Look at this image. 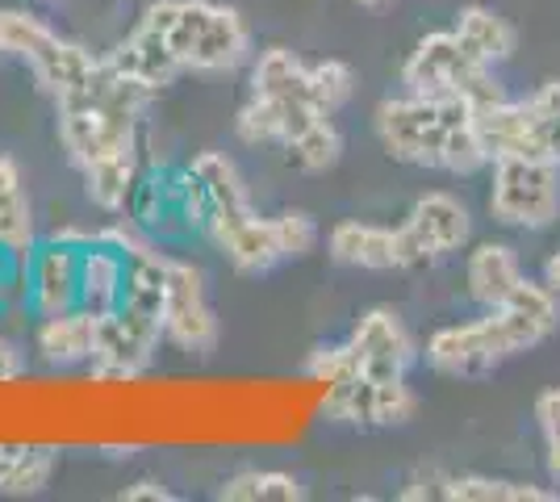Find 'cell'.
Wrapping results in <instances>:
<instances>
[{
  "label": "cell",
  "instance_id": "cell-1",
  "mask_svg": "<svg viewBox=\"0 0 560 502\" xmlns=\"http://www.w3.org/2000/svg\"><path fill=\"white\" fill-rule=\"evenodd\" d=\"M142 22L164 34L180 72L222 75L252 59V30L243 13L213 0H155Z\"/></svg>",
  "mask_w": 560,
  "mask_h": 502
},
{
  "label": "cell",
  "instance_id": "cell-2",
  "mask_svg": "<svg viewBox=\"0 0 560 502\" xmlns=\"http://www.w3.org/2000/svg\"><path fill=\"white\" fill-rule=\"evenodd\" d=\"M401 84L419 96H456L472 109H486L493 101H506L493 63L477 59L456 30H431L401 63Z\"/></svg>",
  "mask_w": 560,
  "mask_h": 502
},
{
  "label": "cell",
  "instance_id": "cell-3",
  "mask_svg": "<svg viewBox=\"0 0 560 502\" xmlns=\"http://www.w3.org/2000/svg\"><path fill=\"white\" fill-rule=\"evenodd\" d=\"M468 118H472V105L456 101V96L406 93L381 101L373 126L389 160L415 167H440L447 135Z\"/></svg>",
  "mask_w": 560,
  "mask_h": 502
},
{
  "label": "cell",
  "instance_id": "cell-4",
  "mask_svg": "<svg viewBox=\"0 0 560 502\" xmlns=\"http://www.w3.org/2000/svg\"><path fill=\"white\" fill-rule=\"evenodd\" d=\"M490 214L502 226L544 231L560 218L557 160H498L490 185Z\"/></svg>",
  "mask_w": 560,
  "mask_h": 502
},
{
  "label": "cell",
  "instance_id": "cell-5",
  "mask_svg": "<svg viewBox=\"0 0 560 502\" xmlns=\"http://www.w3.org/2000/svg\"><path fill=\"white\" fill-rule=\"evenodd\" d=\"M164 343L180 348L188 357H210L218 348V318L206 293V272L176 256H167Z\"/></svg>",
  "mask_w": 560,
  "mask_h": 502
},
{
  "label": "cell",
  "instance_id": "cell-6",
  "mask_svg": "<svg viewBox=\"0 0 560 502\" xmlns=\"http://www.w3.org/2000/svg\"><path fill=\"white\" fill-rule=\"evenodd\" d=\"M164 343V327L139 318V314L117 306L109 318H96V357L93 377L96 382H130L155 364V352Z\"/></svg>",
  "mask_w": 560,
  "mask_h": 502
},
{
  "label": "cell",
  "instance_id": "cell-7",
  "mask_svg": "<svg viewBox=\"0 0 560 502\" xmlns=\"http://www.w3.org/2000/svg\"><path fill=\"white\" fill-rule=\"evenodd\" d=\"M80 243L50 235L25 256V302L38 318L75 311L80 297Z\"/></svg>",
  "mask_w": 560,
  "mask_h": 502
},
{
  "label": "cell",
  "instance_id": "cell-8",
  "mask_svg": "<svg viewBox=\"0 0 560 502\" xmlns=\"http://www.w3.org/2000/svg\"><path fill=\"white\" fill-rule=\"evenodd\" d=\"M472 121H477V135L486 143L490 164H498V160H552L532 96L527 101L506 96V101H493L486 109H472Z\"/></svg>",
  "mask_w": 560,
  "mask_h": 502
},
{
  "label": "cell",
  "instance_id": "cell-9",
  "mask_svg": "<svg viewBox=\"0 0 560 502\" xmlns=\"http://www.w3.org/2000/svg\"><path fill=\"white\" fill-rule=\"evenodd\" d=\"M348 343L355 348L360 373L373 377V382L406 377L410 364L419 360V348H415V339L406 331V323L389 306H373L369 314H360V323H355Z\"/></svg>",
  "mask_w": 560,
  "mask_h": 502
},
{
  "label": "cell",
  "instance_id": "cell-10",
  "mask_svg": "<svg viewBox=\"0 0 560 502\" xmlns=\"http://www.w3.org/2000/svg\"><path fill=\"white\" fill-rule=\"evenodd\" d=\"M502 360H511L502 352L498 335H493L490 318H472V323H452L427 339V364L435 373L447 377H486L490 369H498Z\"/></svg>",
  "mask_w": 560,
  "mask_h": 502
},
{
  "label": "cell",
  "instance_id": "cell-11",
  "mask_svg": "<svg viewBox=\"0 0 560 502\" xmlns=\"http://www.w3.org/2000/svg\"><path fill=\"white\" fill-rule=\"evenodd\" d=\"M314 118H323V109H314L305 101H272V96L252 93L234 118V135L247 147H284Z\"/></svg>",
  "mask_w": 560,
  "mask_h": 502
},
{
  "label": "cell",
  "instance_id": "cell-12",
  "mask_svg": "<svg viewBox=\"0 0 560 502\" xmlns=\"http://www.w3.org/2000/svg\"><path fill=\"white\" fill-rule=\"evenodd\" d=\"M121 289H126V252H117L109 243H93L80 252V297L75 306L93 318H109L121 306Z\"/></svg>",
  "mask_w": 560,
  "mask_h": 502
},
{
  "label": "cell",
  "instance_id": "cell-13",
  "mask_svg": "<svg viewBox=\"0 0 560 502\" xmlns=\"http://www.w3.org/2000/svg\"><path fill=\"white\" fill-rule=\"evenodd\" d=\"M192 172H197V180L206 185V197H210V222H206V235H213L218 226H231L238 218L256 214V206H252V192L243 185V176H238V167L234 160H226L222 151H201V155H192Z\"/></svg>",
  "mask_w": 560,
  "mask_h": 502
},
{
  "label": "cell",
  "instance_id": "cell-14",
  "mask_svg": "<svg viewBox=\"0 0 560 502\" xmlns=\"http://www.w3.org/2000/svg\"><path fill=\"white\" fill-rule=\"evenodd\" d=\"M406 222L422 235V243L435 252V256H452L460 252L468 240H472V218H468V206L452 192L435 189L422 192L419 201L410 206Z\"/></svg>",
  "mask_w": 560,
  "mask_h": 502
},
{
  "label": "cell",
  "instance_id": "cell-15",
  "mask_svg": "<svg viewBox=\"0 0 560 502\" xmlns=\"http://www.w3.org/2000/svg\"><path fill=\"white\" fill-rule=\"evenodd\" d=\"M34 352L55 364V369H75V364H93L96 357V318L80 306L63 314L38 318L34 331Z\"/></svg>",
  "mask_w": 560,
  "mask_h": 502
},
{
  "label": "cell",
  "instance_id": "cell-16",
  "mask_svg": "<svg viewBox=\"0 0 560 502\" xmlns=\"http://www.w3.org/2000/svg\"><path fill=\"white\" fill-rule=\"evenodd\" d=\"M84 176V197L93 201L101 214H130L135 206V192H139L142 167H139V151H117V155H105V160H93V164L80 167Z\"/></svg>",
  "mask_w": 560,
  "mask_h": 502
},
{
  "label": "cell",
  "instance_id": "cell-17",
  "mask_svg": "<svg viewBox=\"0 0 560 502\" xmlns=\"http://www.w3.org/2000/svg\"><path fill=\"white\" fill-rule=\"evenodd\" d=\"M96 68H101V55H93V50L80 47V43H71L63 34H55L47 47L30 59L34 80H38L55 101L80 93V89L93 80Z\"/></svg>",
  "mask_w": 560,
  "mask_h": 502
},
{
  "label": "cell",
  "instance_id": "cell-18",
  "mask_svg": "<svg viewBox=\"0 0 560 502\" xmlns=\"http://www.w3.org/2000/svg\"><path fill=\"white\" fill-rule=\"evenodd\" d=\"M518 281H523V264L514 256V247H506V243H481L477 252H468L465 285H468V297L481 311L502 306Z\"/></svg>",
  "mask_w": 560,
  "mask_h": 502
},
{
  "label": "cell",
  "instance_id": "cell-19",
  "mask_svg": "<svg viewBox=\"0 0 560 502\" xmlns=\"http://www.w3.org/2000/svg\"><path fill=\"white\" fill-rule=\"evenodd\" d=\"M105 59L114 63L117 72H126V75H135V80H142V84H151L155 93H160V89H167V84L180 75V63L172 59L164 34H160L155 25H147V22L135 25V34H130L126 43H117Z\"/></svg>",
  "mask_w": 560,
  "mask_h": 502
},
{
  "label": "cell",
  "instance_id": "cell-20",
  "mask_svg": "<svg viewBox=\"0 0 560 502\" xmlns=\"http://www.w3.org/2000/svg\"><path fill=\"white\" fill-rule=\"evenodd\" d=\"M210 240L238 272H252V277H256V272H268V268L280 264L272 218L247 214V218H238V222H231V226H218Z\"/></svg>",
  "mask_w": 560,
  "mask_h": 502
},
{
  "label": "cell",
  "instance_id": "cell-21",
  "mask_svg": "<svg viewBox=\"0 0 560 502\" xmlns=\"http://www.w3.org/2000/svg\"><path fill=\"white\" fill-rule=\"evenodd\" d=\"M330 260L348 264V268H369V272H389L397 268L394 252V226H376V222H339L330 231Z\"/></svg>",
  "mask_w": 560,
  "mask_h": 502
},
{
  "label": "cell",
  "instance_id": "cell-22",
  "mask_svg": "<svg viewBox=\"0 0 560 502\" xmlns=\"http://www.w3.org/2000/svg\"><path fill=\"white\" fill-rule=\"evenodd\" d=\"M0 243L13 252H25V256L38 243L30 192H25V172L13 155H0Z\"/></svg>",
  "mask_w": 560,
  "mask_h": 502
},
{
  "label": "cell",
  "instance_id": "cell-23",
  "mask_svg": "<svg viewBox=\"0 0 560 502\" xmlns=\"http://www.w3.org/2000/svg\"><path fill=\"white\" fill-rule=\"evenodd\" d=\"M252 93L272 96V101H305V105H314V96H310V63L298 59L289 47L259 50L256 63H252Z\"/></svg>",
  "mask_w": 560,
  "mask_h": 502
},
{
  "label": "cell",
  "instance_id": "cell-24",
  "mask_svg": "<svg viewBox=\"0 0 560 502\" xmlns=\"http://www.w3.org/2000/svg\"><path fill=\"white\" fill-rule=\"evenodd\" d=\"M460 38H465V47L477 55V59H486V63H506L518 47V34H514V25L490 9V4H465L460 9V17L452 25Z\"/></svg>",
  "mask_w": 560,
  "mask_h": 502
},
{
  "label": "cell",
  "instance_id": "cell-25",
  "mask_svg": "<svg viewBox=\"0 0 560 502\" xmlns=\"http://www.w3.org/2000/svg\"><path fill=\"white\" fill-rule=\"evenodd\" d=\"M280 151H284L289 164L302 167V172H327V167H335L339 155H343V135H339L335 118L323 114V118L310 121L305 130H298Z\"/></svg>",
  "mask_w": 560,
  "mask_h": 502
},
{
  "label": "cell",
  "instance_id": "cell-26",
  "mask_svg": "<svg viewBox=\"0 0 560 502\" xmlns=\"http://www.w3.org/2000/svg\"><path fill=\"white\" fill-rule=\"evenodd\" d=\"M447 502H557V490H544L532 481H506V478H481V474H465V478H447L444 486Z\"/></svg>",
  "mask_w": 560,
  "mask_h": 502
},
{
  "label": "cell",
  "instance_id": "cell-27",
  "mask_svg": "<svg viewBox=\"0 0 560 502\" xmlns=\"http://www.w3.org/2000/svg\"><path fill=\"white\" fill-rule=\"evenodd\" d=\"M222 502H302V481L284 469H243L234 478L222 481L218 490Z\"/></svg>",
  "mask_w": 560,
  "mask_h": 502
},
{
  "label": "cell",
  "instance_id": "cell-28",
  "mask_svg": "<svg viewBox=\"0 0 560 502\" xmlns=\"http://www.w3.org/2000/svg\"><path fill=\"white\" fill-rule=\"evenodd\" d=\"M55 465H59V456L50 453V448H9L4 469H0V494L4 499L43 494L50 478H55Z\"/></svg>",
  "mask_w": 560,
  "mask_h": 502
},
{
  "label": "cell",
  "instance_id": "cell-29",
  "mask_svg": "<svg viewBox=\"0 0 560 502\" xmlns=\"http://www.w3.org/2000/svg\"><path fill=\"white\" fill-rule=\"evenodd\" d=\"M50 38H55V30H50L43 17H34V13H25V9L0 4V55L30 63L38 50L47 47Z\"/></svg>",
  "mask_w": 560,
  "mask_h": 502
},
{
  "label": "cell",
  "instance_id": "cell-30",
  "mask_svg": "<svg viewBox=\"0 0 560 502\" xmlns=\"http://www.w3.org/2000/svg\"><path fill=\"white\" fill-rule=\"evenodd\" d=\"M351 93H355V72H351L343 59H318V63H310V96H314V105L323 114L335 118L351 101Z\"/></svg>",
  "mask_w": 560,
  "mask_h": 502
},
{
  "label": "cell",
  "instance_id": "cell-31",
  "mask_svg": "<svg viewBox=\"0 0 560 502\" xmlns=\"http://www.w3.org/2000/svg\"><path fill=\"white\" fill-rule=\"evenodd\" d=\"M419 410V398L415 389L406 385V377H394V382H373V415H369V428H401L410 423Z\"/></svg>",
  "mask_w": 560,
  "mask_h": 502
},
{
  "label": "cell",
  "instance_id": "cell-32",
  "mask_svg": "<svg viewBox=\"0 0 560 502\" xmlns=\"http://www.w3.org/2000/svg\"><path fill=\"white\" fill-rule=\"evenodd\" d=\"M272 231H277V247L280 260H302L318 247V222L305 214V210H284V214L272 218Z\"/></svg>",
  "mask_w": 560,
  "mask_h": 502
},
{
  "label": "cell",
  "instance_id": "cell-33",
  "mask_svg": "<svg viewBox=\"0 0 560 502\" xmlns=\"http://www.w3.org/2000/svg\"><path fill=\"white\" fill-rule=\"evenodd\" d=\"M305 373L314 377L318 385H335V382H348L360 373V360H355V348L351 343H330V348H318L310 364H305Z\"/></svg>",
  "mask_w": 560,
  "mask_h": 502
},
{
  "label": "cell",
  "instance_id": "cell-34",
  "mask_svg": "<svg viewBox=\"0 0 560 502\" xmlns=\"http://www.w3.org/2000/svg\"><path fill=\"white\" fill-rule=\"evenodd\" d=\"M536 419L544 431V453H548V478L560 486V389H544L536 398Z\"/></svg>",
  "mask_w": 560,
  "mask_h": 502
},
{
  "label": "cell",
  "instance_id": "cell-35",
  "mask_svg": "<svg viewBox=\"0 0 560 502\" xmlns=\"http://www.w3.org/2000/svg\"><path fill=\"white\" fill-rule=\"evenodd\" d=\"M532 105H536L539 121H544V135H548V151H552V160L560 164V80H548L536 96H532Z\"/></svg>",
  "mask_w": 560,
  "mask_h": 502
},
{
  "label": "cell",
  "instance_id": "cell-36",
  "mask_svg": "<svg viewBox=\"0 0 560 502\" xmlns=\"http://www.w3.org/2000/svg\"><path fill=\"white\" fill-rule=\"evenodd\" d=\"M394 252H397V268H427V264L440 260V256L422 243V235L410 226V222L394 226Z\"/></svg>",
  "mask_w": 560,
  "mask_h": 502
},
{
  "label": "cell",
  "instance_id": "cell-37",
  "mask_svg": "<svg viewBox=\"0 0 560 502\" xmlns=\"http://www.w3.org/2000/svg\"><path fill=\"white\" fill-rule=\"evenodd\" d=\"M25 293V252H13L0 243V311Z\"/></svg>",
  "mask_w": 560,
  "mask_h": 502
},
{
  "label": "cell",
  "instance_id": "cell-38",
  "mask_svg": "<svg viewBox=\"0 0 560 502\" xmlns=\"http://www.w3.org/2000/svg\"><path fill=\"white\" fill-rule=\"evenodd\" d=\"M117 499H121V502H176V494L167 490L164 481L142 478V481H135V486H126Z\"/></svg>",
  "mask_w": 560,
  "mask_h": 502
},
{
  "label": "cell",
  "instance_id": "cell-39",
  "mask_svg": "<svg viewBox=\"0 0 560 502\" xmlns=\"http://www.w3.org/2000/svg\"><path fill=\"white\" fill-rule=\"evenodd\" d=\"M22 373H25V360H22V352H18V343L0 335V385L18 382Z\"/></svg>",
  "mask_w": 560,
  "mask_h": 502
},
{
  "label": "cell",
  "instance_id": "cell-40",
  "mask_svg": "<svg viewBox=\"0 0 560 502\" xmlns=\"http://www.w3.org/2000/svg\"><path fill=\"white\" fill-rule=\"evenodd\" d=\"M544 285L557 289V293H560V252L548 264H544Z\"/></svg>",
  "mask_w": 560,
  "mask_h": 502
},
{
  "label": "cell",
  "instance_id": "cell-41",
  "mask_svg": "<svg viewBox=\"0 0 560 502\" xmlns=\"http://www.w3.org/2000/svg\"><path fill=\"white\" fill-rule=\"evenodd\" d=\"M360 9H385V4H394V0H355Z\"/></svg>",
  "mask_w": 560,
  "mask_h": 502
},
{
  "label": "cell",
  "instance_id": "cell-42",
  "mask_svg": "<svg viewBox=\"0 0 560 502\" xmlns=\"http://www.w3.org/2000/svg\"><path fill=\"white\" fill-rule=\"evenodd\" d=\"M4 456H9V448H0V469H4Z\"/></svg>",
  "mask_w": 560,
  "mask_h": 502
},
{
  "label": "cell",
  "instance_id": "cell-43",
  "mask_svg": "<svg viewBox=\"0 0 560 502\" xmlns=\"http://www.w3.org/2000/svg\"><path fill=\"white\" fill-rule=\"evenodd\" d=\"M47 4H59V0H47Z\"/></svg>",
  "mask_w": 560,
  "mask_h": 502
}]
</instances>
